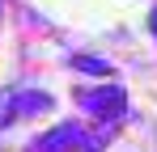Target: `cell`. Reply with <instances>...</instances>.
Instances as JSON below:
<instances>
[{
  "mask_svg": "<svg viewBox=\"0 0 157 152\" xmlns=\"http://www.w3.org/2000/svg\"><path fill=\"white\" fill-rule=\"evenodd\" d=\"M81 106L85 110H94L98 118H119L123 114V89L119 85H110V89H89V93H81Z\"/></svg>",
  "mask_w": 157,
  "mask_h": 152,
  "instance_id": "cell-1",
  "label": "cell"
},
{
  "mask_svg": "<svg viewBox=\"0 0 157 152\" xmlns=\"http://www.w3.org/2000/svg\"><path fill=\"white\" fill-rule=\"evenodd\" d=\"M85 139H89V135H81L72 123H64V127H55L51 135H43V139H38V148H43V152H55L59 144H85Z\"/></svg>",
  "mask_w": 157,
  "mask_h": 152,
  "instance_id": "cell-2",
  "label": "cell"
},
{
  "mask_svg": "<svg viewBox=\"0 0 157 152\" xmlns=\"http://www.w3.org/2000/svg\"><path fill=\"white\" fill-rule=\"evenodd\" d=\"M13 110L17 114H38V110H51V97L47 93H34V89H17L13 93Z\"/></svg>",
  "mask_w": 157,
  "mask_h": 152,
  "instance_id": "cell-3",
  "label": "cell"
},
{
  "mask_svg": "<svg viewBox=\"0 0 157 152\" xmlns=\"http://www.w3.org/2000/svg\"><path fill=\"white\" fill-rule=\"evenodd\" d=\"M72 68L94 72V76H110V63H106V59H89V55H77V59H72Z\"/></svg>",
  "mask_w": 157,
  "mask_h": 152,
  "instance_id": "cell-4",
  "label": "cell"
},
{
  "mask_svg": "<svg viewBox=\"0 0 157 152\" xmlns=\"http://www.w3.org/2000/svg\"><path fill=\"white\" fill-rule=\"evenodd\" d=\"M13 93H17V89H0V131L17 118V110H13Z\"/></svg>",
  "mask_w": 157,
  "mask_h": 152,
  "instance_id": "cell-5",
  "label": "cell"
},
{
  "mask_svg": "<svg viewBox=\"0 0 157 152\" xmlns=\"http://www.w3.org/2000/svg\"><path fill=\"white\" fill-rule=\"evenodd\" d=\"M153 30H157V13H153Z\"/></svg>",
  "mask_w": 157,
  "mask_h": 152,
  "instance_id": "cell-6",
  "label": "cell"
}]
</instances>
